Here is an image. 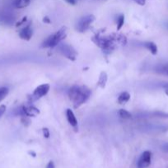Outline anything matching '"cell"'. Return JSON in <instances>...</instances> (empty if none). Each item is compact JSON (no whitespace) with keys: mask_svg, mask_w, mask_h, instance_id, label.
I'll use <instances>...</instances> for the list:
<instances>
[{"mask_svg":"<svg viewBox=\"0 0 168 168\" xmlns=\"http://www.w3.org/2000/svg\"><path fill=\"white\" fill-rule=\"evenodd\" d=\"M165 93H166V94L168 96V87L167 88H165Z\"/></svg>","mask_w":168,"mask_h":168,"instance_id":"cell-27","label":"cell"},{"mask_svg":"<svg viewBox=\"0 0 168 168\" xmlns=\"http://www.w3.org/2000/svg\"><path fill=\"white\" fill-rule=\"evenodd\" d=\"M21 122H22V125H25V126H29V125L31 124V121L30 117H27V116H23V117H22Z\"/></svg>","mask_w":168,"mask_h":168,"instance_id":"cell-18","label":"cell"},{"mask_svg":"<svg viewBox=\"0 0 168 168\" xmlns=\"http://www.w3.org/2000/svg\"><path fill=\"white\" fill-rule=\"evenodd\" d=\"M144 46L150 51L152 55H156L157 53V44L153 42H146L144 43Z\"/></svg>","mask_w":168,"mask_h":168,"instance_id":"cell-14","label":"cell"},{"mask_svg":"<svg viewBox=\"0 0 168 168\" xmlns=\"http://www.w3.org/2000/svg\"><path fill=\"white\" fill-rule=\"evenodd\" d=\"M152 153L150 151H145L142 153L137 163L138 168H147L151 164Z\"/></svg>","mask_w":168,"mask_h":168,"instance_id":"cell-8","label":"cell"},{"mask_svg":"<svg viewBox=\"0 0 168 168\" xmlns=\"http://www.w3.org/2000/svg\"><path fill=\"white\" fill-rule=\"evenodd\" d=\"M29 153H30V154H32L33 157H35V153L34 152H29Z\"/></svg>","mask_w":168,"mask_h":168,"instance_id":"cell-28","label":"cell"},{"mask_svg":"<svg viewBox=\"0 0 168 168\" xmlns=\"http://www.w3.org/2000/svg\"><path fill=\"white\" fill-rule=\"evenodd\" d=\"M130 99V94L128 92H123L118 97V103L119 104H125Z\"/></svg>","mask_w":168,"mask_h":168,"instance_id":"cell-13","label":"cell"},{"mask_svg":"<svg viewBox=\"0 0 168 168\" xmlns=\"http://www.w3.org/2000/svg\"><path fill=\"white\" fill-rule=\"evenodd\" d=\"M59 50L65 57H67L70 61H75L77 59V52L73 49V46H71L68 43H61L59 45Z\"/></svg>","mask_w":168,"mask_h":168,"instance_id":"cell-4","label":"cell"},{"mask_svg":"<svg viewBox=\"0 0 168 168\" xmlns=\"http://www.w3.org/2000/svg\"><path fill=\"white\" fill-rule=\"evenodd\" d=\"M68 35V28L66 26H62L57 32L49 35V37L45 39L41 47L42 48H54L58 46Z\"/></svg>","mask_w":168,"mask_h":168,"instance_id":"cell-3","label":"cell"},{"mask_svg":"<svg viewBox=\"0 0 168 168\" xmlns=\"http://www.w3.org/2000/svg\"><path fill=\"white\" fill-rule=\"evenodd\" d=\"M94 21H95V16L93 15H87L82 17L77 24V30L80 33L85 32L86 30H88L90 26Z\"/></svg>","mask_w":168,"mask_h":168,"instance_id":"cell-6","label":"cell"},{"mask_svg":"<svg viewBox=\"0 0 168 168\" xmlns=\"http://www.w3.org/2000/svg\"><path fill=\"white\" fill-rule=\"evenodd\" d=\"M49 89H50V86L49 84H42L39 85L38 87L35 88L32 94L29 97V101L34 102V101L38 100L44 96H46L49 92Z\"/></svg>","mask_w":168,"mask_h":168,"instance_id":"cell-5","label":"cell"},{"mask_svg":"<svg viewBox=\"0 0 168 168\" xmlns=\"http://www.w3.org/2000/svg\"><path fill=\"white\" fill-rule=\"evenodd\" d=\"M8 92H9V90L7 87H1L0 88V102L6 98V96L8 94Z\"/></svg>","mask_w":168,"mask_h":168,"instance_id":"cell-16","label":"cell"},{"mask_svg":"<svg viewBox=\"0 0 168 168\" xmlns=\"http://www.w3.org/2000/svg\"><path fill=\"white\" fill-rule=\"evenodd\" d=\"M119 117H121V118H124V119H130V118L132 117L131 113L126 111V110H125V109H120L119 111Z\"/></svg>","mask_w":168,"mask_h":168,"instance_id":"cell-15","label":"cell"},{"mask_svg":"<svg viewBox=\"0 0 168 168\" xmlns=\"http://www.w3.org/2000/svg\"><path fill=\"white\" fill-rule=\"evenodd\" d=\"M133 1L140 6H144L146 3V0H133Z\"/></svg>","mask_w":168,"mask_h":168,"instance_id":"cell-22","label":"cell"},{"mask_svg":"<svg viewBox=\"0 0 168 168\" xmlns=\"http://www.w3.org/2000/svg\"><path fill=\"white\" fill-rule=\"evenodd\" d=\"M92 41L101 49L104 53L110 54L118 47L125 46L127 43V38L125 35L119 33H112L107 36L97 34L92 38Z\"/></svg>","mask_w":168,"mask_h":168,"instance_id":"cell-1","label":"cell"},{"mask_svg":"<svg viewBox=\"0 0 168 168\" xmlns=\"http://www.w3.org/2000/svg\"><path fill=\"white\" fill-rule=\"evenodd\" d=\"M39 114H40V110L33 105L23 106L19 110V115H21L22 117L23 116H27L29 117H36Z\"/></svg>","mask_w":168,"mask_h":168,"instance_id":"cell-7","label":"cell"},{"mask_svg":"<svg viewBox=\"0 0 168 168\" xmlns=\"http://www.w3.org/2000/svg\"><path fill=\"white\" fill-rule=\"evenodd\" d=\"M27 16H25V17H23V19H22V21H21V22H17V23H16V26H20L21 25H22V24H23V23H24V22H27Z\"/></svg>","mask_w":168,"mask_h":168,"instance_id":"cell-23","label":"cell"},{"mask_svg":"<svg viewBox=\"0 0 168 168\" xmlns=\"http://www.w3.org/2000/svg\"><path fill=\"white\" fill-rule=\"evenodd\" d=\"M117 30H120L121 28L123 27L124 26V23H125V16L124 15H120V16L118 17L117 19Z\"/></svg>","mask_w":168,"mask_h":168,"instance_id":"cell-17","label":"cell"},{"mask_svg":"<svg viewBox=\"0 0 168 168\" xmlns=\"http://www.w3.org/2000/svg\"><path fill=\"white\" fill-rule=\"evenodd\" d=\"M32 35L33 30L32 28L31 27V25H27V26H25L19 32L20 38L26 41L31 40V39L32 38Z\"/></svg>","mask_w":168,"mask_h":168,"instance_id":"cell-9","label":"cell"},{"mask_svg":"<svg viewBox=\"0 0 168 168\" xmlns=\"http://www.w3.org/2000/svg\"><path fill=\"white\" fill-rule=\"evenodd\" d=\"M42 132H43V135L45 138H49L50 133H49V130L48 128H43V129H42Z\"/></svg>","mask_w":168,"mask_h":168,"instance_id":"cell-20","label":"cell"},{"mask_svg":"<svg viewBox=\"0 0 168 168\" xmlns=\"http://www.w3.org/2000/svg\"><path fill=\"white\" fill-rule=\"evenodd\" d=\"M154 116L157 117H163V118H168V113L163 112V111H155L153 113Z\"/></svg>","mask_w":168,"mask_h":168,"instance_id":"cell-19","label":"cell"},{"mask_svg":"<svg viewBox=\"0 0 168 168\" xmlns=\"http://www.w3.org/2000/svg\"><path fill=\"white\" fill-rule=\"evenodd\" d=\"M31 3V0H14L13 4L16 8H24L29 6Z\"/></svg>","mask_w":168,"mask_h":168,"instance_id":"cell-12","label":"cell"},{"mask_svg":"<svg viewBox=\"0 0 168 168\" xmlns=\"http://www.w3.org/2000/svg\"><path fill=\"white\" fill-rule=\"evenodd\" d=\"M43 22L47 23V24H49V23H51V21H50V19H49L48 16H45L43 18Z\"/></svg>","mask_w":168,"mask_h":168,"instance_id":"cell-25","label":"cell"},{"mask_svg":"<svg viewBox=\"0 0 168 168\" xmlns=\"http://www.w3.org/2000/svg\"><path fill=\"white\" fill-rule=\"evenodd\" d=\"M107 81H108V76H107L106 72V71H101L100 76H99V79H98L97 86H99L101 89H104L106 87Z\"/></svg>","mask_w":168,"mask_h":168,"instance_id":"cell-11","label":"cell"},{"mask_svg":"<svg viewBox=\"0 0 168 168\" xmlns=\"http://www.w3.org/2000/svg\"><path fill=\"white\" fill-rule=\"evenodd\" d=\"M6 111V106L5 105H1L0 106V118L3 116V114L5 113Z\"/></svg>","mask_w":168,"mask_h":168,"instance_id":"cell-21","label":"cell"},{"mask_svg":"<svg viewBox=\"0 0 168 168\" xmlns=\"http://www.w3.org/2000/svg\"><path fill=\"white\" fill-rule=\"evenodd\" d=\"M66 116H67L68 123L77 130V129H78V121H77L76 117H75V115L73 113V111L71 109H67Z\"/></svg>","mask_w":168,"mask_h":168,"instance_id":"cell-10","label":"cell"},{"mask_svg":"<svg viewBox=\"0 0 168 168\" xmlns=\"http://www.w3.org/2000/svg\"><path fill=\"white\" fill-rule=\"evenodd\" d=\"M166 26H167V28H168V23H167V25H166Z\"/></svg>","mask_w":168,"mask_h":168,"instance_id":"cell-29","label":"cell"},{"mask_svg":"<svg viewBox=\"0 0 168 168\" xmlns=\"http://www.w3.org/2000/svg\"><path fill=\"white\" fill-rule=\"evenodd\" d=\"M46 168H54V163H53L52 161H50V162H49V163H48V165H47Z\"/></svg>","mask_w":168,"mask_h":168,"instance_id":"cell-26","label":"cell"},{"mask_svg":"<svg viewBox=\"0 0 168 168\" xmlns=\"http://www.w3.org/2000/svg\"><path fill=\"white\" fill-rule=\"evenodd\" d=\"M91 96V90L85 85H73L68 90V98L73 103L75 108H78L88 100Z\"/></svg>","mask_w":168,"mask_h":168,"instance_id":"cell-2","label":"cell"},{"mask_svg":"<svg viewBox=\"0 0 168 168\" xmlns=\"http://www.w3.org/2000/svg\"><path fill=\"white\" fill-rule=\"evenodd\" d=\"M68 4H71V5H75L78 2V0H65Z\"/></svg>","mask_w":168,"mask_h":168,"instance_id":"cell-24","label":"cell"}]
</instances>
